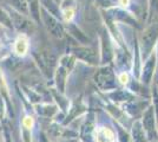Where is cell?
I'll list each match as a JSON object with an SVG mask.
<instances>
[{
	"mask_svg": "<svg viewBox=\"0 0 158 142\" xmlns=\"http://www.w3.org/2000/svg\"><path fill=\"white\" fill-rule=\"evenodd\" d=\"M112 56H113V50H112V45L109 39V36L103 34V47H102V62L107 63L112 59Z\"/></svg>",
	"mask_w": 158,
	"mask_h": 142,
	"instance_id": "cell-7",
	"label": "cell"
},
{
	"mask_svg": "<svg viewBox=\"0 0 158 142\" xmlns=\"http://www.w3.org/2000/svg\"><path fill=\"white\" fill-rule=\"evenodd\" d=\"M155 65H156V54H151L145 63L144 68H143V80H145L146 83L150 82V80H151L153 70H155Z\"/></svg>",
	"mask_w": 158,
	"mask_h": 142,
	"instance_id": "cell-8",
	"label": "cell"
},
{
	"mask_svg": "<svg viewBox=\"0 0 158 142\" xmlns=\"http://www.w3.org/2000/svg\"><path fill=\"white\" fill-rule=\"evenodd\" d=\"M28 6L31 8V12H32V15L35 18V20H40L39 17V5H38V0H28Z\"/></svg>",
	"mask_w": 158,
	"mask_h": 142,
	"instance_id": "cell-10",
	"label": "cell"
},
{
	"mask_svg": "<svg viewBox=\"0 0 158 142\" xmlns=\"http://www.w3.org/2000/svg\"><path fill=\"white\" fill-rule=\"evenodd\" d=\"M13 6H15L19 11H23L24 13H27L26 0H12Z\"/></svg>",
	"mask_w": 158,
	"mask_h": 142,
	"instance_id": "cell-12",
	"label": "cell"
},
{
	"mask_svg": "<svg viewBox=\"0 0 158 142\" xmlns=\"http://www.w3.org/2000/svg\"><path fill=\"white\" fill-rule=\"evenodd\" d=\"M74 54L80 58L81 61H85L87 63H98V57H97V54L93 51L92 49H87V47H84V49H74Z\"/></svg>",
	"mask_w": 158,
	"mask_h": 142,
	"instance_id": "cell-5",
	"label": "cell"
},
{
	"mask_svg": "<svg viewBox=\"0 0 158 142\" xmlns=\"http://www.w3.org/2000/svg\"><path fill=\"white\" fill-rule=\"evenodd\" d=\"M27 49H28V44H27V39L25 36H20L19 38L15 41L14 44V51L19 56H24L26 54Z\"/></svg>",
	"mask_w": 158,
	"mask_h": 142,
	"instance_id": "cell-9",
	"label": "cell"
},
{
	"mask_svg": "<svg viewBox=\"0 0 158 142\" xmlns=\"http://www.w3.org/2000/svg\"><path fill=\"white\" fill-rule=\"evenodd\" d=\"M157 38H158V24L155 23V24H151L143 32V34H142L140 44H142V54H143V58H148V56L152 54V50H153V46L156 44Z\"/></svg>",
	"mask_w": 158,
	"mask_h": 142,
	"instance_id": "cell-1",
	"label": "cell"
},
{
	"mask_svg": "<svg viewBox=\"0 0 158 142\" xmlns=\"http://www.w3.org/2000/svg\"><path fill=\"white\" fill-rule=\"evenodd\" d=\"M119 81H120V83H122V84H125V83H127V82H129V75L126 74V72L120 74V76H119Z\"/></svg>",
	"mask_w": 158,
	"mask_h": 142,
	"instance_id": "cell-14",
	"label": "cell"
},
{
	"mask_svg": "<svg viewBox=\"0 0 158 142\" xmlns=\"http://www.w3.org/2000/svg\"><path fill=\"white\" fill-rule=\"evenodd\" d=\"M0 23H2V24L6 25L7 27H12V23H11L10 17H8L4 11H1V10H0Z\"/></svg>",
	"mask_w": 158,
	"mask_h": 142,
	"instance_id": "cell-13",
	"label": "cell"
},
{
	"mask_svg": "<svg viewBox=\"0 0 158 142\" xmlns=\"http://www.w3.org/2000/svg\"><path fill=\"white\" fill-rule=\"evenodd\" d=\"M94 137L97 142H114V134L110 128L100 127L94 131Z\"/></svg>",
	"mask_w": 158,
	"mask_h": 142,
	"instance_id": "cell-6",
	"label": "cell"
},
{
	"mask_svg": "<svg viewBox=\"0 0 158 142\" xmlns=\"http://www.w3.org/2000/svg\"><path fill=\"white\" fill-rule=\"evenodd\" d=\"M11 23L20 31H31L32 30V23H30L24 15L12 12V11H11Z\"/></svg>",
	"mask_w": 158,
	"mask_h": 142,
	"instance_id": "cell-4",
	"label": "cell"
},
{
	"mask_svg": "<svg viewBox=\"0 0 158 142\" xmlns=\"http://www.w3.org/2000/svg\"><path fill=\"white\" fill-rule=\"evenodd\" d=\"M99 5L105 8H110V7H118L119 6V0H97Z\"/></svg>",
	"mask_w": 158,
	"mask_h": 142,
	"instance_id": "cell-11",
	"label": "cell"
},
{
	"mask_svg": "<svg viewBox=\"0 0 158 142\" xmlns=\"http://www.w3.org/2000/svg\"><path fill=\"white\" fill-rule=\"evenodd\" d=\"M96 80H97V83H98L100 87L103 88H109V87H112L113 85V81H114V77H113V74H112L111 69L110 68H104L99 71L97 76H96Z\"/></svg>",
	"mask_w": 158,
	"mask_h": 142,
	"instance_id": "cell-3",
	"label": "cell"
},
{
	"mask_svg": "<svg viewBox=\"0 0 158 142\" xmlns=\"http://www.w3.org/2000/svg\"><path fill=\"white\" fill-rule=\"evenodd\" d=\"M41 13H43L41 14L43 21H44V24L46 26L47 31L52 34V36H54V37L61 38L64 36V28L61 26V24L53 15H51V13H48L47 11H45L44 8L41 10Z\"/></svg>",
	"mask_w": 158,
	"mask_h": 142,
	"instance_id": "cell-2",
	"label": "cell"
},
{
	"mask_svg": "<svg viewBox=\"0 0 158 142\" xmlns=\"http://www.w3.org/2000/svg\"><path fill=\"white\" fill-rule=\"evenodd\" d=\"M32 123H33V121H32V118H31V117H26V118L24 120V124H25L26 127H28V128H31Z\"/></svg>",
	"mask_w": 158,
	"mask_h": 142,
	"instance_id": "cell-15",
	"label": "cell"
}]
</instances>
